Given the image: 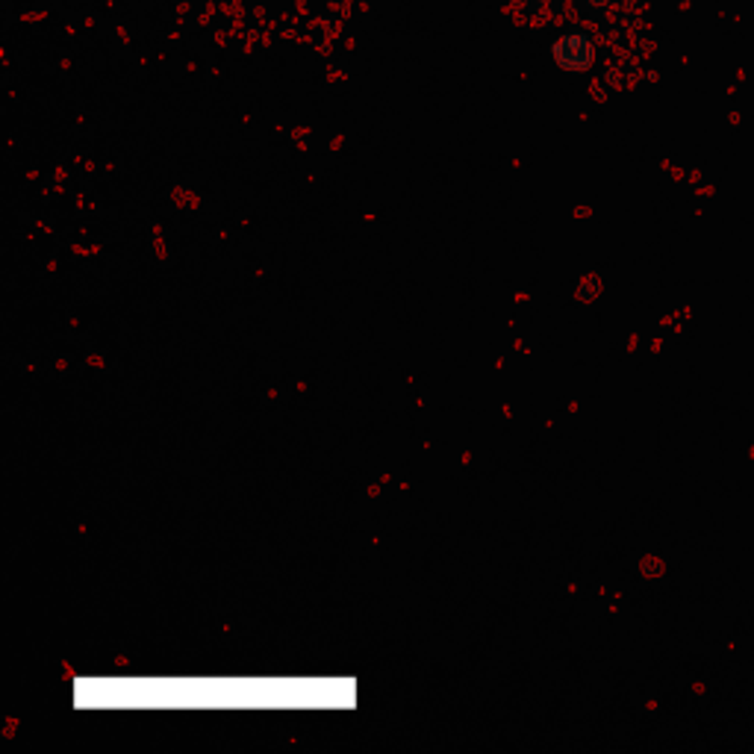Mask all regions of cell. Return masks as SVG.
Here are the masks:
<instances>
[{
  "mask_svg": "<svg viewBox=\"0 0 754 754\" xmlns=\"http://www.w3.org/2000/svg\"><path fill=\"white\" fill-rule=\"evenodd\" d=\"M554 57L563 68H583L592 62V45L587 36H566L554 45Z\"/></svg>",
  "mask_w": 754,
  "mask_h": 754,
  "instance_id": "cell-1",
  "label": "cell"
}]
</instances>
